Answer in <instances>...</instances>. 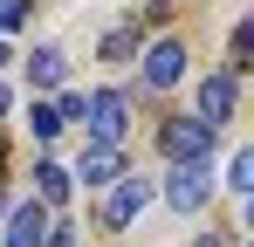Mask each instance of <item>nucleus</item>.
Returning <instances> with one entry per match:
<instances>
[{
  "label": "nucleus",
  "instance_id": "obj_3",
  "mask_svg": "<svg viewBox=\"0 0 254 247\" xmlns=\"http://www.w3.org/2000/svg\"><path fill=\"white\" fill-rule=\"evenodd\" d=\"M83 117H89V137H96V144H124L130 137V103L117 96V89H96Z\"/></svg>",
  "mask_w": 254,
  "mask_h": 247
},
{
  "label": "nucleus",
  "instance_id": "obj_13",
  "mask_svg": "<svg viewBox=\"0 0 254 247\" xmlns=\"http://www.w3.org/2000/svg\"><path fill=\"white\" fill-rule=\"evenodd\" d=\"M21 21H28V0H0V28H7V35H14V28H21Z\"/></svg>",
  "mask_w": 254,
  "mask_h": 247
},
{
  "label": "nucleus",
  "instance_id": "obj_12",
  "mask_svg": "<svg viewBox=\"0 0 254 247\" xmlns=\"http://www.w3.org/2000/svg\"><path fill=\"white\" fill-rule=\"evenodd\" d=\"M227 185H234V192H254V151H234V165H227Z\"/></svg>",
  "mask_w": 254,
  "mask_h": 247
},
{
  "label": "nucleus",
  "instance_id": "obj_4",
  "mask_svg": "<svg viewBox=\"0 0 254 247\" xmlns=\"http://www.w3.org/2000/svg\"><path fill=\"white\" fill-rule=\"evenodd\" d=\"M234 103H241V69H213L206 82H199V124H220L234 117Z\"/></svg>",
  "mask_w": 254,
  "mask_h": 247
},
{
  "label": "nucleus",
  "instance_id": "obj_18",
  "mask_svg": "<svg viewBox=\"0 0 254 247\" xmlns=\"http://www.w3.org/2000/svg\"><path fill=\"white\" fill-rule=\"evenodd\" d=\"M0 110H7V89H0Z\"/></svg>",
  "mask_w": 254,
  "mask_h": 247
},
{
  "label": "nucleus",
  "instance_id": "obj_15",
  "mask_svg": "<svg viewBox=\"0 0 254 247\" xmlns=\"http://www.w3.org/2000/svg\"><path fill=\"white\" fill-rule=\"evenodd\" d=\"M103 55H110V62H124V55H130V28H117V35L103 41Z\"/></svg>",
  "mask_w": 254,
  "mask_h": 247
},
{
  "label": "nucleus",
  "instance_id": "obj_7",
  "mask_svg": "<svg viewBox=\"0 0 254 247\" xmlns=\"http://www.w3.org/2000/svg\"><path fill=\"white\" fill-rule=\"evenodd\" d=\"M179 76H186V48H179V41H158V48L144 55V82H151V89H172Z\"/></svg>",
  "mask_w": 254,
  "mask_h": 247
},
{
  "label": "nucleus",
  "instance_id": "obj_14",
  "mask_svg": "<svg viewBox=\"0 0 254 247\" xmlns=\"http://www.w3.org/2000/svg\"><path fill=\"white\" fill-rule=\"evenodd\" d=\"M83 110H89V96H76V89H69V96H62V110H55V117H62V124H76V117H83Z\"/></svg>",
  "mask_w": 254,
  "mask_h": 247
},
{
  "label": "nucleus",
  "instance_id": "obj_1",
  "mask_svg": "<svg viewBox=\"0 0 254 247\" xmlns=\"http://www.w3.org/2000/svg\"><path fill=\"white\" fill-rule=\"evenodd\" d=\"M158 144H165L172 165H206V151H213V124H199V117H172L165 130H158Z\"/></svg>",
  "mask_w": 254,
  "mask_h": 247
},
{
  "label": "nucleus",
  "instance_id": "obj_5",
  "mask_svg": "<svg viewBox=\"0 0 254 247\" xmlns=\"http://www.w3.org/2000/svg\"><path fill=\"white\" fill-rule=\"evenodd\" d=\"M144 199H151V179H137V172H130V179H117V192L103 199V227H110V234H117V227H130V220L144 213Z\"/></svg>",
  "mask_w": 254,
  "mask_h": 247
},
{
  "label": "nucleus",
  "instance_id": "obj_16",
  "mask_svg": "<svg viewBox=\"0 0 254 247\" xmlns=\"http://www.w3.org/2000/svg\"><path fill=\"white\" fill-rule=\"evenodd\" d=\"M42 247H83V241H76V227H55V220H48V241Z\"/></svg>",
  "mask_w": 254,
  "mask_h": 247
},
{
  "label": "nucleus",
  "instance_id": "obj_8",
  "mask_svg": "<svg viewBox=\"0 0 254 247\" xmlns=\"http://www.w3.org/2000/svg\"><path fill=\"white\" fill-rule=\"evenodd\" d=\"M83 179H89V185L124 179V151H117V144H89V151H83Z\"/></svg>",
  "mask_w": 254,
  "mask_h": 247
},
{
  "label": "nucleus",
  "instance_id": "obj_17",
  "mask_svg": "<svg viewBox=\"0 0 254 247\" xmlns=\"http://www.w3.org/2000/svg\"><path fill=\"white\" fill-rule=\"evenodd\" d=\"M199 247H220V234H199Z\"/></svg>",
  "mask_w": 254,
  "mask_h": 247
},
{
  "label": "nucleus",
  "instance_id": "obj_11",
  "mask_svg": "<svg viewBox=\"0 0 254 247\" xmlns=\"http://www.w3.org/2000/svg\"><path fill=\"white\" fill-rule=\"evenodd\" d=\"M28 130H35V137H62V117H55V110H48V103H28Z\"/></svg>",
  "mask_w": 254,
  "mask_h": 247
},
{
  "label": "nucleus",
  "instance_id": "obj_9",
  "mask_svg": "<svg viewBox=\"0 0 254 247\" xmlns=\"http://www.w3.org/2000/svg\"><path fill=\"white\" fill-rule=\"evenodd\" d=\"M35 192H42V206H62L69 199V172L62 165H35Z\"/></svg>",
  "mask_w": 254,
  "mask_h": 247
},
{
  "label": "nucleus",
  "instance_id": "obj_6",
  "mask_svg": "<svg viewBox=\"0 0 254 247\" xmlns=\"http://www.w3.org/2000/svg\"><path fill=\"white\" fill-rule=\"evenodd\" d=\"M48 241V206H14V220H7V247H42Z\"/></svg>",
  "mask_w": 254,
  "mask_h": 247
},
{
  "label": "nucleus",
  "instance_id": "obj_10",
  "mask_svg": "<svg viewBox=\"0 0 254 247\" xmlns=\"http://www.w3.org/2000/svg\"><path fill=\"white\" fill-rule=\"evenodd\" d=\"M28 76L42 82V89H55V82L69 76V69H62V48H35V62H28Z\"/></svg>",
  "mask_w": 254,
  "mask_h": 247
},
{
  "label": "nucleus",
  "instance_id": "obj_2",
  "mask_svg": "<svg viewBox=\"0 0 254 247\" xmlns=\"http://www.w3.org/2000/svg\"><path fill=\"white\" fill-rule=\"evenodd\" d=\"M206 199H213V179H206V165H172L165 172V206L172 213H206Z\"/></svg>",
  "mask_w": 254,
  "mask_h": 247
}]
</instances>
